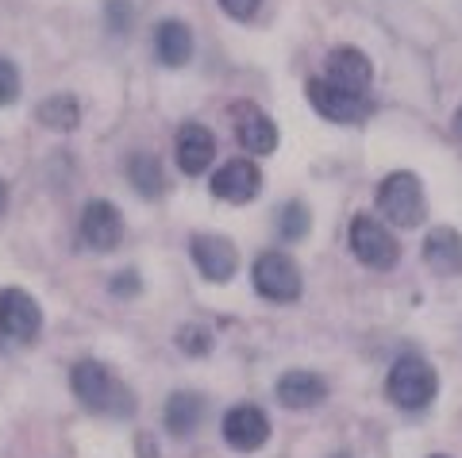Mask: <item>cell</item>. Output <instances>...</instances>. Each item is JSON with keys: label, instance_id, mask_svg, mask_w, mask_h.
I'll return each mask as SVG.
<instances>
[{"label": "cell", "instance_id": "cell-19", "mask_svg": "<svg viewBox=\"0 0 462 458\" xmlns=\"http://www.w3.org/2000/svg\"><path fill=\"white\" fill-rule=\"evenodd\" d=\"M39 120L51 127V132H74L81 120V108L74 96H51L39 105Z\"/></svg>", "mask_w": 462, "mask_h": 458}, {"label": "cell", "instance_id": "cell-5", "mask_svg": "<svg viewBox=\"0 0 462 458\" xmlns=\"http://www.w3.org/2000/svg\"><path fill=\"white\" fill-rule=\"evenodd\" d=\"M254 289L273 305H289L300 297V270L285 251H266L254 262Z\"/></svg>", "mask_w": 462, "mask_h": 458}, {"label": "cell", "instance_id": "cell-15", "mask_svg": "<svg viewBox=\"0 0 462 458\" xmlns=\"http://www.w3.org/2000/svg\"><path fill=\"white\" fill-rule=\"evenodd\" d=\"M328 397V385L320 374H309V370H289L278 378V400L285 408H316Z\"/></svg>", "mask_w": 462, "mask_h": 458}, {"label": "cell", "instance_id": "cell-7", "mask_svg": "<svg viewBox=\"0 0 462 458\" xmlns=\"http://www.w3.org/2000/svg\"><path fill=\"white\" fill-rule=\"evenodd\" d=\"M42 327V308L32 293L23 289H0V332L8 339H35Z\"/></svg>", "mask_w": 462, "mask_h": 458}, {"label": "cell", "instance_id": "cell-29", "mask_svg": "<svg viewBox=\"0 0 462 458\" xmlns=\"http://www.w3.org/2000/svg\"><path fill=\"white\" fill-rule=\"evenodd\" d=\"M336 458H346V454H336Z\"/></svg>", "mask_w": 462, "mask_h": 458}, {"label": "cell", "instance_id": "cell-18", "mask_svg": "<svg viewBox=\"0 0 462 458\" xmlns=\"http://www.w3.org/2000/svg\"><path fill=\"white\" fill-rule=\"evenodd\" d=\"M200 417H205V400L197 393H173L166 400V427L173 435H189L200 424Z\"/></svg>", "mask_w": 462, "mask_h": 458}, {"label": "cell", "instance_id": "cell-24", "mask_svg": "<svg viewBox=\"0 0 462 458\" xmlns=\"http://www.w3.org/2000/svg\"><path fill=\"white\" fill-rule=\"evenodd\" d=\"M220 8L227 12L231 20H251L258 8H263V0H220Z\"/></svg>", "mask_w": 462, "mask_h": 458}, {"label": "cell", "instance_id": "cell-13", "mask_svg": "<svg viewBox=\"0 0 462 458\" xmlns=\"http://www.w3.org/2000/svg\"><path fill=\"white\" fill-rule=\"evenodd\" d=\"M193 262L208 281H231L239 254L224 235H193Z\"/></svg>", "mask_w": 462, "mask_h": 458}, {"label": "cell", "instance_id": "cell-25", "mask_svg": "<svg viewBox=\"0 0 462 458\" xmlns=\"http://www.w3.org/2000/svg\"><path fill=\"white\" fill-rule=\"evenodd\" d=\"M112 293H116V297H120V293H127V297L139 293V278H135V270H124V278H116V281H112Z\"/></svg>", "mask_w": 462, "mask_h": 458}, {"label": "cell", "instance_id": "cell-12", "mask_svg": "<svg viewBox=\"0 0 462 458\" xmlns=\"http://www.w3.org/2000/svg\"><path fill=\"white\" fill-rule=\"evenodd\" d=\"M331 85H339V89L346 93H363L370 89V78H374V69H370V59L363 50H355V47H336L328 54V74H324Z\"/></svg>", "mask_w": 462, "mask_h": 458}, {"label": "cell", "instance_id": "cell-9", "mask_svg": "<svg viewBox=\"0 0 462 458\" xmlns=\"http://www.w3.org/2000/svg\"><path fill=\"white\" fill-rule=\"evenodd\" d=\"M81 239L100 254L120 247L124 220H120V212H116L112 200H89V205H85V212H81Z\"/></svg>", "mask_w": 462, "mask_h": 458}, {"label": "cell", "instance_id": "cell-1", "mask_svg": "<svg viewBox=\"0 0 462 458\" xmlns=\"http://www.w3.org/2000/svg\"><path fill=\"white\" fill-rule=\"evenodd\" d=\"M69 385H74V397L81 405L89 412H100V417H127V412L135 408L127 385L116 378L105 362H93V359L78 362L74 374H69Z\"/></svg>", "mask_w": 462, "mask_h": 458}, {"label": "cell", "instance_id": "cell-8", "mask_svg": "<svg viewBox=\"0 0 462 458\" xmlns=\"http://www.w3.org/2000/svg\"><path fill=\"white\" fill-rule=\"evenodd\" d=\"M258 189H263V169L251 159H231L212 178V193L227 200V205H247V200L258 197Z\"/></svg>", "mask_w": 462, "mask_h": 458}, {"label": "cell", "instance_id": "cell-2", "mask_svg": "<svg viewBox=\"0 0 462 458\" xmlns=\"http://www.w3.org/2000/svg\"><path fill=\"white\" fill-rule=\"evenodd\" d=\"M439 389V378L420 354H401V359L389 366V378H385V393L397 408L404 412H420L436 400Z\"/></svg>", "mask_w": 462, "mask_h": 458}, {"label": "cell", "instance_id": "cell-10", "mask_svg": "<svg viewBox=\"0 0 462 458\" xmlns=\"http://www.w3.org/2000/svg\"><path fill=\"white\" fill-rule=\"evenodd\" d=\"M224 439H227V447H236L243 454H251L258 451L263 443L270 439V420H266V412L263 408H254V405H236L224 417Z\"/></svg>", "mask_w": 462, "mask_h": 458}, {"label": "cell", "instance_id": "cell-17", "mask_svg": "<svg viewBox=\"0 0 462 458\" xmlns=\"http://www.w3.org/2000/svg\"><path fill=\"white\" fill-rule=\"evenodd\" d=\"M154 50H158V62L162 66H185L193 59V32H189V23H181V20H162L158 23V32H154Z\"/></svg>", "mask_w": 462, "mask_h": 458}, {"label": "cell", "instance_id": "cell-27", "mask_svg": "<svg viewBox=\"0 0 462 458\" xmlns=\"http://www.w3.org/2000/svg\"><path fill=\"white\" fill-rule=\"evenodd\" d=\"M5 200H8V189H5V185H0V212H5Z\"/></svg>", "mask_w": 462, "mask_h": 458}, {"label": "cell", "instance_id": "cell-28", "mask_svg": "<svg viewBox=\"0 0 462 458\" xmlns=\"http://www.w3.org/2000/svg\"><path fill=\"white\" fill-rule=\"evenodd\" d=\"M431 458H443V454H431Z\"/></svg>", "mask_w": 462, "mask_h": 458}, {"label": "cell", "instance_id": "cell-14", "mask_svg": "<svg viewBox=\"0 0 462 458\" xmlns=\"http://www.w3.org/2000/svg\"><path fill=\"white\" fill-rule=\"evenodd\" d=\"M173 147H178V166L185 174H205L216 159V135L205 124H181Z\"/></svg>", "mask_w": 462, "mask_h": 458}, {"label": "cell", "instance_id": "cell-16", "mask_svg": "<svg viewBox=\"0 0 462 458\" xmlns=\"http://www.w3.org/2000/svg\"><path fill=\"white\" fill-rule=\"evenodd\" d=\"M424 262L436 270V274H462V235L455 227H436L424 239Z\"/></svg>", "mask_w": 462, "mask_h": 458}, {"label": "cell", "instance_id": "cell-6", "mask_svg": "<svg viewBox=\"0 0 462 458\" xmlns=\"http://www.w3.org/2000/svg\"><path fill=\"white\" fill-rule=\"evenodd\" d=\"M309 100H312V108L331 124H358V120L370 116V96L346 93V89H339V85H331L328 78L309 81Z\"/></svg>", "mask_w": 462, "mask_h": 458}, {"label": "cell", "instance_id": "cell-21", "mask_svg": "<svg viewBox=\"0 0 462 458\" xmlns=\"http://www.w3.org/2000/svg\"><path fill=\"white\" fill-rule=\"evenodd\" d=\"M309 227H312V216H309V208L300 205V200H293V205H285V208L278 212V235H282L285 243L305 239Z\"/></svg>", "mask_w": 462, "mask_h": 458}, {"label": "cell", "instance_id": "cell-26", "mask_svg": "<svg viewBox=\"0 0 462 458\" xmlns=\"http://www.w3.org/2000/svg\"><path fill=\"white\" fill-rule=\"evenodd\" d=\"M455 135H458V139H462V108H458V112H455Z\"/></svg>", "mask_w": 462, "mask_h": 458}, {"label": "cell", "instance_id": "cell-3", "mask_svg": "<svg viewBox=\"0 0 462 458\" xmlns=\"http://www.w3.org/2000/svg\"><path fill=\"white\" fill-rule=\"evenodd\" d=\"M378 212H385L389 224L397 227H416L428 216V200H424V185L409 169H397L378 185Z\"/></svg>", "mask_w": 462, "mask_h": 458}, {"label": "cell", "instance_id": "cell-4", "mask_svg": "<svg viewBox=\"0 0 462 458\" xmlns=\"http://www.w3.org/2000/svg\"><path fill=\"white\" fill-rule=\"evenodd\" d=\"M351 251H355V259L363 266H370V270H389L401 259V247H397L393 232L374 216H355L351 220Z\"/></svg>", "mask_w": 462, "mask_h": 458}, {"label": "cell", "instance_id": "cell-23", "mask_svg": "<svg viewBox=\"0 0 462 458\" xmlns=\"http://www.w3.org/2000/svg\"><path fill=\"white\" fill-rule=\"evenodd\" d=\"M20 100V69L8 59H0V105H16Z\"/></svg>", "mask_w": 462, "mask_h": 458}, {"label": "cell", "instance_id": "cell-11", "mask_svg": "<svg viewBox=\"0 0 462 458\" xmlns=\"http://www.w3.org/2000/svg\"><path fill=\"white\" fill-rule=\"evenodd\" d=\"M231 112H236L239 147L251 151V154H273V147H278V127H273V120L266 116V112L258 105H236Z\"/></svg>", "mask_w": 462, "mask_h": 458}, {"label": "cell", "instance_id": "cell-22", "mask_svg": "<svg viewBox=\"0 0 462 458\" xmlns=\"http://www.w3.org/2000/svg\"><path fill=\"white\" fill-rule=\"evenodd\" d=\"M178 347H181V351H189V354H205V351L212 347L208 327H197V324L181 327V332H178Z\"/></svg>", "mask_w": 462, "mask_h": 458}, {"label": "cell", "instance_id": "cell-20", "mask_svg": "<svg viewBox=\"0 0 462 458\" xmlns=\"http://www.w3.org/2000/svg\"><path fill=\"white\" fill-rule=\"evenodd\" d=\"M127 174H132L135 181V189L143 197H158L162 193V166H158L154 154H132V162H127Z\"/></svg>", "mask_w": 462, "mask_h": 458}]
</instances>
